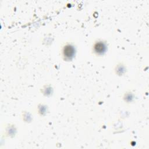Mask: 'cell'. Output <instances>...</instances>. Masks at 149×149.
I'll return each instance as SVG.
<instances>
[{
  "mask_svg": "<svg viewBox=\"0 0 149 149\" xmlns=\"http://www.w3.org/2000/svg\"><path fill=\"white\" fill-rule=\"evenodd\" d=\"M74 54V50L71 46H67L64 48V55L68 58L73 56Z\"/></svg>",
  "mask_w": 149,
  "mask_h": 149,
  "instance_id": "6da1fadb",
  "label": "cell"
},
{
  "mask_svg": "<svg viewBox=\"0 0 149 149\" xmlns=\"http://www.w3.org/2000/svg\"><path fill=\"white\" fill-rule=\"evenodd\" d=\"M95 50L98 52H102L104 50V46L102 43L97 44L95 46Z\"/></svg>",
  "mask_w": 149,
  "mask_h": 149,
  "instance_id": "7a4b0ae2",
  "label": "cell"
}]
</instances>
